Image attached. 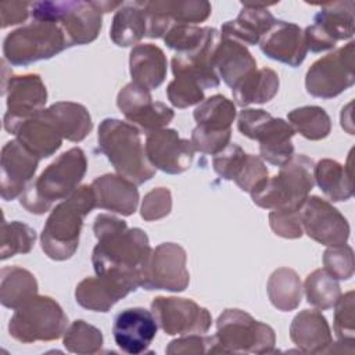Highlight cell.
Here are the masks:
<instances>
[{
	"mask_svg": "<svg viewBox=\"0 0 355 355\" xmlns=\"http://www.w3.org/2000/svg\"><path fill=\"white\" fill-rule=\"evenodd\" d=\"M140 282L135 276L108 272L96 277H85L75 290L76 302L96 312H108L121 298L136 291Z\"/></svg>",
	"mask_w": 355,
	"mask_h": 355,
	"instance_id": "obj_19",
	"label": "cell"
},
{
	"mask_svg": "<svg viewBox=\"0 0 355 355\" xmlns=\"http://www.w3.org/2000/svg\"><path fill=\"white\" fill-rule=\"evenodd\" d=\"M215 340L214 336L202 334H187L180 338L172 340L165 348V352L169 355H198V354H214Z\"/></svg>",
	"mask_w": 355,
	"mask_h": 355,
	"instance_id": "obj_48",
	"label": "cell"
},
{
	"mask_svg": "<svg viewBox=\"0 0 355 355\" xmlns=\"http://www.w3.org/2000/svg\"><path fill=\"white\" fill-rule=\"evenodd\" d=\"M68 318L60 304L47 295H35L18 306L8 323V331L19 343L53 341L60 338Z\"/></svg>",
	"mask_w": 355,
	"mask_h": 355,
	"instance_id": "obj_10",
	"label": "cell"
},
{
	"mask_svg": "<svg viewBox=\"0 0 355 355\" xmlns=\"http://www.w3.org/2000/svg\"><path fill=\"white\" fill-rule=\"evenodd\" d=\"M334 333L338 340H347L354 341L355 338V327H354V311H355V302H354V291H348L345 294H341L334 304Z\"/></svg>",
	"mask_w": 355,
	"mask_h": 355,
	"instance_id": "obj_44",
	"label": "cell"
},
{
	"mask_svg": "<svg viewBox=\"0 0 355 355\" xmlns=\"http://www.w3.org/2000/svg\"><path fill=\"white\" fill-rule=\"evenodd\" d=\"M247 153L234 143H229L220 153L215 154L212 158V166L216 175L225 180H233L240 171Z\"/></svg>",
	"mask_w": 355,
	"mask_h": 355,
	"instance_id": "obj_45",
	"label": "cell"
},
{
	"mask_svg": "<svg viewBox=\"0 0 355 355\" xmlns=\"http://www.w3.org/2000/svg\"><path fill=\"white\" fill-rule=\"evenodd\" d=\"M259 49L266 57L293 68L300 67L308 53L304 31L298 25L282 19H276L262 36Z\"/></svg>",
	"mask_w": 355,
	"mask_h": 355,
	"instance_id": "obj_23",
	"label": "cell"
},
{
	"mask_svg": "<svg viewBox=\"0 0 355 355\" xmlns=\"http://www.w3.org/2000/svg\"><path fill=\"white\" fill-rule=\"evenodd\" d=\"M64 347L73 354H96L103 347L101 331L85 320H75L64 333Z\"/></svg>",
	"mask_w": 355,
	"mask_h": 355,
	"instance_id": "obj_40",
	"label": "cell"
},
{
	"mask_svg": "<svg viewBox=\"0 0 355 355\" xmlns=\"http://www.w3.org/2000/svg\"><path fill=\"white\" fill-rule=\"evenodd\" d=\"M14 135L40 159L53 155L61 147L64 139L46 108L21 123Z\"/></svg>",
	"mask_w": 355,
	"mask_h": 355,
	"instance_id": "obj_27",
	"label": "cell"
},
{
	"mask_svg": "<svg viewBox=\"0 0 355 355\" xmlns=\"http://www.w3.org/2000/svg\"><path fill=\"white\" fill-rule=\"evenodd\" d=\"M116 105L125 118L146 135L164 129L175 116L172 108L161 101H154L148 89L133 82L121 89Z\"/></svg>",
	"mask_w": 355,
	"mask_h": 355,
	"instance_id": "obj_18",
	"label": "cell"
},
{
	"mask_svg": "<svg viewBox=\"0 0 355 355\" xmlns=\"http://www.w3.org/2000/svg\"><path fill=\"white\" fill-rule=\"evenodd\" d=\"M208 28L209 26L201 28L189 24H173L165 33L164 42L169 49L176 50V54L191 53L204 43Z\"/></svg>",
	"mask_w": 355,
	"mask_h": 355,
	"instance_id": "obj_41",
	"label": "cell"
},
{
	"mask_svg": "<svg viewBox=\"0 0 355 355\" xmlns=\"http://www.w3.org/2000/svg\"><path fill=\"white\" fill-rule=\"evenodd\" d=\"M50 118L69 141H82L92 130L93 122L87 108L72 101H58L46 108Z\"/></svg>",
	"mask_w": 355,
	"mask_h": 355,
	"instance_id": "obj_33",
	"label": "cell"
},
{
	"mask_svg": "<svg viewBox=\"0 0 355 355\" xmlns=\"http://www.w3.org/2000/svg\"><path fill=\"white\" fill-rule=\"evenodd\" d=\"M93 232L97 237L92 252L96 275L116 272L140 282V270L153 250L147 234L139 227L129 229L125 220L108 214L96 216Z\"/></svg>",
	"mask_w": 355,
	"mask_h": 355,
	"instance_id": "obj_1",
	"label": "cell"
},
{
	"mask_svg": "<svg viewBox=\"0 0 355 355\" xmlns=\"http://www.w3.org/2000/svg\"><path fill=\"white\" fill-rule=\"evenodd\" d=\"M0 237V259L4 261L17 254L31 252L36 240V232L24 222H7L3 219Z\"/></svg>",
	"mask_w": 355,
	"mask_h": 355,
	"instance_id": "obj_39",
	"label": "cell"
},
{
	"mask_svg": "<svg viewBox=\"0 0 355 355\" xmlns=\"http://www.w3.org/2000/svg\"><path fill=\"white\" fill-rule=\"evenodd\" d=\"M214 67L219 79L222 78L233 89L240 80L257 69V61L244 44L220 36L214 57Z\"/></svg>",
	"mask_w": 355,
	"mask_h": 355,
	"instance_id": "obj_28",
	"label": "cell"
},
{
	"mask_svg": "<svg viewBox=\"0 0 355 355\" xmlns=\"http://www.w3.org/2000/svg\"><path fill=\"white\" fill-rule=\"evenodd\" d=\"M151 312L157 324L169 336L202 334L212 323L209 311L189 298L155 297Z\"/></svg>",
	"mask_w": 355,
	"mask_h": 355,
	"instance_id": "obj_16",
	"label": "cell"
},
{
	"mask_svg": "<svg viewBox=\"0 0 355 355\" xmlns=\"http://www.w3.org/2000/svg\"><path fill=\"white\" fill-rule=\"evenodd\" d=\"M354 42L315 61L305 75L306 92L319 98H333L355 83Z\"/></svg>",
	"mask_w": 355,
	"mask_h": 355,
	"instance_id": "obj_12",
	"label": "cell"
},
{
	"mask_svg": "<svg viewBox=\"0 0 355 355\" xmlns=\"http://www.w3.org/2000/svg\"><path fill=\"white\" fill-rule=\"evenodd\" d=\"M313 165L309 157L294 154L277 175L266 178L250 193L252 201L270 211H298L313 189Z\"/></svg>",
	"mask_w": 355,
	"mask_h": 355,
	"instance_id": "obj_6",
	"label": "cell"
},
{
	"mask_svg": "<svg viewBox=\"0 0 355 355\" xmlns=\"http://www.w3.org/2000/svg\"><path fill=\"white\" fill-rule=\"evenodd\" d=\"M93 208H96V197L89 184L78 187L53 208L40 236L42 250L49 258L65 261L75 254L83 220Z\"/></svg>",
	"mask_w": 355,
	"mask_h": 355,
	"instance_id": "obj_2",
	"label": "cell"
},
{
	"mask_svg": "<svg viewBox=\"0 0 355 355\" xmlns=\"http://www.w3.org/2000/svg\"><path fill=\"white\" fill-rule=\"evenodd\" d=\"M172 209V196L166 187H155L150 190L141 202L140 215L144 220L153 222L169 215Z\"/></svg>",
	"mask_w": 355,
	"mask_h": 355,
	"instance_id": "obj_47",
	"label": "cell"
},
{
	"mask_svg": "<svg viewBox=\"0 0 355 355\" xmlns=\"http://www.w3.org/2000/svg\"><path fill=\"white\" fill-rule=\"evenodd\" d=\"M0 302L6 308L17 309L37 294L35 276L19 266H4L0 272Z\"/></svg>",
	"mask_w": 355,
	"mask_h": 355,
	"instance_id": "obj_34",
	"label": "cell"
},
{
	"mask_svg": "<svg viewBox=\"0 0 355 355\" xmlns=\"http://www.w3.org/2000/svg\"><path fill=\"white\" fill-rule=\"evenodd\" d=\"M97 141L98 150L112 164L116 173L136 186L155 175V168L146 157L140 130L135 125L105 118L98 126Z\"/></svg>",
	"mask_w": 355,
	"mask_h": 355,
	"instance_id": "obj_4",
	"label": "cell"
},
{
	"mask_svg": "<svg viewBox=\"0 0 355 355\" xmlns=\"http://www.w3.org/2000/svg\"><path fill=\"white\" fill-rule=\"evenodd\" d=\"M86 169L87 161L83 150L69 148L26 186L19 197V204L35 215L47 212L54 201L68 198L78 189Z\"/></svg>",
	"mask_w": 355,
	"mask_h": 355,
	"instance_id": "obj_3",
	"label": "cell"
},
{
	"mask_svg": "<svg viewBox=\"0 0 355 355\" xmlns=\"http://www.w3.org/2000/svg\"><path fill=\"white\" fill-rule=\"evenodd\" d=\"M302 232L312 240L327 245L337 247L347 244L349 237V225L344 215L329 201L312 196L298 209Z\"/></svg>",
	"mask_w": 355,
	"mask_h": 355,
	"instance_id": "obj_17",
	"label": "cell"
},
{
	"mask_svg": "<svg viewBox=\"0 0 355 355\" xmlns=\"http://www.w3.org/2000/svg\"><path fill=\"white\" fill-rule=\"evenodd\" d=\"M90 186L94 191L97 208L123 216L135 214L139 204V190L135 183L119 175L107 173L96 178Z\"/></svg>",
	"mask_w": 355,
	"mask_h": 355,
	"instance_id": "obj_25",
	"label": "cell"
},
{
	"mask_svg": "<svg viewBox=\"0 0 355 355\" xmlns=\"http://www.w3.org/2000/svg\"><path fill=\"white\" fill-rule=\"evenodd\" d=\"M151 6L173 24L204 22L212 11L211 3L204 0H157Z\"/></svg>",
	"mask_w": 355,
	"mask_h": 355,
	"instance_id": "obj_38",
	"label": "cell"
},
{
	"mask_svg": "<svg viewBox=\"0 0 355 355\" xmlns=\"http://www.w3.org/2000/svg\"><path fill=\"white\" fill-rule=\"evenodd\" d=\"M241 6L243 8L237 18L222 25L220 36L233 39L244 46L259 44L262 36L276 22V18L268 10L272 4L241 3Z\"/></svg>",
	"mask_w": 355,
	"mask_h": 355,
	"instance_id": "obj_24",
	"label": "cell"
},
{
	"mask_svg": "<svg viewBox=\"0 0 355 355\" xmlns=\"http://www.w3.org/2000/svg\"><path fill=\"white\" fill-rule=\"evenodd\" d=\"M313 180L324 196L333 201H347L354 196L351 157L347 165L324 158L313 165Z\"/></svg>",
	"mask_w": 355,
	"mask_h": 355,
	"instance_id": "obj_30",
	"label": "cell"
},
{
	"mask_svg": "<svg viewBox=\"0 0 355 355\" xmlns=\"http://www.w3.org/2000/svg\"><path fill=\"white\" fill-rule=\"evenodd\" d=\"M187 255L176 243H161L151 250L140 270V287L144 290L184 291L190 282L186 268Z\"/></svg>",
	"mask_w": 355,
	"mask_h": 355,
	"instance_id": "obj_13",
	"label": "cell"
},
{
	"mask_svg": "<svg viewBox=\"0 0 355 355\" xmlns=\"http://www.w3.org/2000/svg\"><path fill=\"white\" fill-rule=\"evenodd\" d=\"M236 105L223 94L202 100L194 110L197 126L191 132V144L196 151L215 155L220 153L232 137V123L236 118Z\"/></svg>",
	"mask_w": 355,
	"mask_h": 355,
	"instance_id": "obj_11",
	"label": "cell"
},
{
	"mask_svg": "<svg viewBox=\"0 0 355 355\" xmlns=\"http://www.w3.org/2000/svg\"><path fill=\"white\" fill-rule=\"evenodd\" d=\"M324 269L337 280H348L354 275V251L349 245L343 244L329 247L323 254Z\"/></svg>",
	"mask_w": 355,
	"mask_h": 355,
	"instance_id": "obj_43",
	"label": "cell"
},
{
	"mask_svg": "<svg viewBox=\"0 0 355 355\" xmlns=\"http://www.w3.org/2000/svg\"><path fill=\"white\" fill-rule=\"evenodd\" d=\"M129 71L132 82L148 90L157 89L166 78V57L153 44H136L129 54Z\"/></svg>",
	"mask_w": 355,
	"mask_h": 355,
	"instance_id": "obj_29",
	"label": "cell"
},
{
	"mask_svg": "<svg viewBox=\"0 0 355 355\" xmlns=\"http://www.w3.org/2000/svg\"><path fill=\"white\" fill-rule=\"evenodd\" d=\"M269 225L275 234L284 239H298L304 233L298 211H272Z\"/></svg>",
	"mask_w": 355,
	"mask_h": 355,
	"instance_id": "obj_49",
	"label": "cell"
},
{
	"mask_svg": "<svg viewBox=\"0 0 355 355\" xmlns=\"http://www.w3.org/2000/svg\"><path fill=\"white\" fill-rule=\"evenodd\" d=\"M214 340V354H270L276 336L269 324L233 308L219 315Z\"/></svg>",
	"mask_w": 355,
	"mask_h": 355,
	"instance_id": "obj_7",
	"label": "cell"
},
{
	"mask_svg": "<svg viewBox=\"0 0 355 355\" xmlns=\"http://www.w3.org/2000/svg\"><path fill=\"white\" fill-rule=\"evenodd\" d=\"M39 161L40 158L17 139L3 146L0 159V194L3 200L11 201L21 197L28 183L35 176Z\"/></svg>",
	"mask_w": 355,
	"mask_h": 355,
	"instance_id": "obj_21",
	"label": "cell"
},
{
	"mask_svg": "<svg viewBox=\"0 0 355 355\" xmlns=\"http://www.w3.org/2000/svg\"><path fill=\"white\" fill-rule=\"evenodd\" d=\"M122 1H35L31 14L36 21H50L61 26L68 46L87 44L101 31L103 14L122 7Z\"/></svg>",
	"mask_w": 355,
	"mask_h": 355,
	"instance_id": "obj_5",
	"label": "cell"
},
{
	"mask_svg": "<svg viewBox=\"0 0 355 355\" xmlns=\"http://www.w3.org/2000/svg\"><path fill=\"white\" fill-rule=\"evenodd\" d=\"M147 35V18L141 1L123 4L112 18L110 37L119 47L137 44Z\"/></svg>",
	"mask_w": 355,
	"mask_h": 355,
	"instance_id": "obj_31",
	"label": "cell"
},
{
	"mask_svg": "<svg viewBox=\"0 0 355 355\" xmlns=\"http://www.w3.org/2000/svg\"><path fill=\"white\" fill-rule=\"evenodd\" d=\"M290 338L306 354L327 352L333 344L327 319L316 309H304L295 315L290 326Z\"/></svg>",
	"mask_w": 355,
	"mask_h": 355,
	"instance_id": "obj_26",
	"label": "cell"
},
{
	"mask_svg": "<svg viewBox=\"0 0 355 355\" xmlns=\"http://www.w3.org/2000/svg\"><path fill=\"white\" fill-rule=\"evenodd\" d=\"M288 123L295 132L308 140H322L331 130L329 114L318 105H305L294 108L287 115Z\"/></svg>",
	"mask_w": 355,
	"mask_h": 355,
	"instance_id": "obj_36",
	"label": "cell"
},
{
	"mask_svg": "<svg viewBox=\"0 0 355 355\" xmlns=\"http://www.w3.org/2000/svg\"><path fill=\"white\" fill-rule=\"evenodd\" d=\"M3 94L7 97L4 129L14 135L21 123L44 110L47 90L37 73L10 75L3 78Z\"/></svg>",
	"mask_w": 355,
	"mask_h": 355,
	"instance_id": "obj_15",
	"label": "cell"
},
{
	"mask_svg": "<svg viewBox=\"0 0 355 355\" xmlns=\"http://www.w3.org/2000/svg\"><path fill=\"white\" fill-rule=\"evenodd\" d=\"M237 129L243 136L259 143V157L270 165L280 168L294 155L291 139L295 130L288 122L272 116L265 110H241Z\"/></svg>",
	"mask_w": 355,
	"mask_h": 355,
	"instance_id": "obj_9",
	"label": "cell"
},
{
	"mask_svg": "<svg viewBox=\"0 0 355 355\" xmlns=\"http://www.w3.org/2000/svg\"><path fill=\"white\" fill-rule=\"evenodd\" d=\"M144 151L148 162L169 175L186 172L194 158V147L175 129H158L147 135Z\"/></svg>",
	"mask_w": 355,
	"mask_h": 355,
	"instance_id": "obj_20",
	"label": "cell"
},
{
	"mask_svg": "<svg viewBox=\"0 0 355 355\" xmlns=\"http://www.w3.org/2000/svg\"><path fill=\"white\" fill-rule=\"evenodd\" d=\"M32 3L28 1H4L0 3V26L8 28L11 25L26 21L31 12Z\"/></svg>",
	"mask_w": 355,
	"mask_h": 355,
	"instance_id": "obj_50",
	"label": "cell"
},
{
	"mask_svg": "<svg viewBox=\"0 0 355 355\" xmlns=\"http://www.w3.org/2000/svg\"><path fill=\"white\" fill-rule=\"evenodd\" d=\"M268 168L263 159L254 154H247L239 173L234 178V183L247 193H251L257 186H259L268 178Z\"/></svg>",
	"mask_w": 355,
	"mask_h": 355,
	"instance_id": "obj_46",
	"label": "cell"
},
{
	"mask_svg": "<svg viewBox=\"0 0 355 355\" xmlns=\"http://www.w3.org/2000/svg\"><path fill=\"white\" fill-rule=\"evenodd\" d=\"M68 46L64 31L55 22L36 21L8 33L3 42V55L17 67H26L40 60H49Z\"/></svg>",
	"mask_w": 355,
	"mask_h": 355,
	"instance_id": "obj_8",
	"label": "cell"
},
{
	"mask_svg": "<svg viewBox=\"0 0 355 355\" xmlns=\"http://www.w3.org/2000/svg\"><path fill=\"white\" fill-rule=\"evenodd\" d=\"M302 288L308 304L319 311L333 308L341 295L338 280L326 269H316L309 273Z\"/></svg>",
	"mask_w": 355,
	"mask_h": 355,
	"instance_id": "obj_37",
	"label": "cell"
},
{
	"mask_svg": "<svg viewBox=\"0 0 355 355\" xmlns=\"http://www.w3.org/2000/svg\"><path fill=\"white\" fill-rule=\"evenodd\" d=\"M354 36V1H330L322 4L313 24L304 29L308 51L322 53L336 47L337 42Z\"/></svg>",
	"mask_w": 355,
	"mask_h": 355,
	"instance_id": "obj_14",
	"label": "cell"
},
{
	"mask_svg": "<svg viewBox=\"0 0 355 355\" xmlns=\"http://www.w3.org/2000/svg\"><path fill=\"white\" fill-rule=\"evenodd\" d=\"M158 324L151 311L146 308H126L119 312L112 324L115 344L126 354L146 352L155 338Z\"/></svg>",
	"mask_w": 355,
	"mask_h": 355,
	"instance_id": "obj_22",
	"label": "cell"
},
{
	"mask_svg": "<svg viewBox=\"0 0 355 355\" xmlns=\"http://www.w3.org/2000/svg\"><path fill=\"white\" fill-rule=\"evenodd\" d=\"M268 295L275 308L283 312L295 309L302 300V283L295 270L290 268L276 269L266 284Z\"/></svg>",
	"mask_w": 355,
	"mask_h": 355,
	"instance_id": "obj_35",
	"label": "cell"
},
{
	"mask_svg": "<svg viewBox=\"0 0 355 355\" xmlns=\"http://www.w3.org/2000/svg\"><path fill=\"white\" fill-rule=\"evenodd\" d=\"M175 79L166 87V97L176 108H187L200 104L204 100V89L189 75H173Z\"/></svg>",
	"mask_w": 355,
	"mask_h": 355,
	"instance_id": "obj_42",
	"label": "cell"
},
{
	"mask_svg": "<svg viewBox=\"0 0 355 355\" xmlns=\"http://www.w3.org/2000/svg\"><path fill=\"white\" fill-rule=\"evenodd\" d=\"M277 92L279 75L270 68L255 69L232 89L233 98L240 107L268 103Z\"/></svg>",
	"mask_w": 355,
	"mask_h": 355,
	"instance_id": "obj_32",
	"label": "cell"
}]
</instances>
